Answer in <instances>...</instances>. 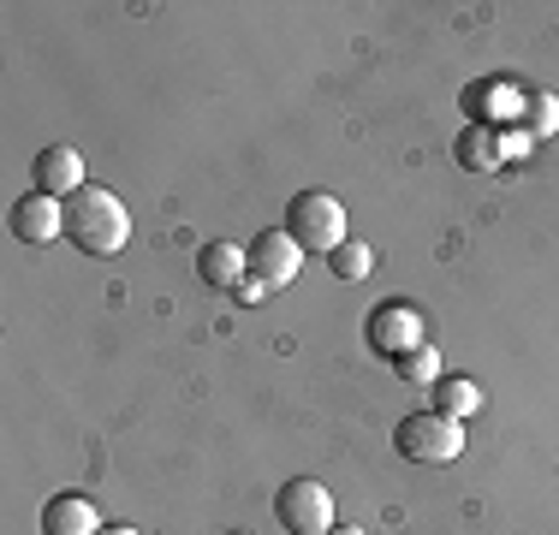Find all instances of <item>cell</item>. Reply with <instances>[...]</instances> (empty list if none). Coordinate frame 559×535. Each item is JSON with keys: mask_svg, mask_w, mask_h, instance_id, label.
Listing matches in <instances>:
<instances>
[{"mask_svg": "<svg viewBox=\"0 0 559 535\" xmlns=\"http://www.w3.org/2000/svg\"><path fill=\"white\" fill-rule=\"evenodd\" d=\"M274 518L286 535H328L334 530V494L316 476H292L286 488L274 494Z\"/></svg>", "mask_w": 559, "mask_h": 535, "instance_id": "277c9868", "label": "cell"}, {"mask_svg": "<svg viewBox=\"0 0 559 535\" xmlns=\"http://www.w3.org/2000/svg\"><path fill=\"white\" fill-rule=\"evenodd\" d=\"M66 238L84 257H119L131 245V209L108 185H84L78 197H66Z\"/></svg>", "mask_w": 559, "mask_h": 535, "instance_id": "6da1fadb", "label": "cell"}, {"mask_svg": "<svg viewBox=\"0 0 559 535\" xmlns=\"http://www.w3.org/2000/svg\"><path fill=\"white\" fill-rule=\"evenodd\" d=\"M102 535H143V530H131V524H108Z\"/></svg>", "mask_w": 559, "mask_h": 535, "instance_id": "ac0fdd59", "label": "cell"}, {"mask_svg": "<svg viewBox=\"0 0 559 535\" xmlns=\"http://www.w3.org/2000/svg\"><path fill=\"white\" fill-rule=\"evenodd\" d=\"M328 268H334V280H369L376 274V250H369L364 238H345L334 257H328Z\"/></svg>", "mask_w": 559, "mask_h": 535, "instance_id": "5bb4252c", "label": "cell"}, {"mask_svg": "<svg viewBox=\"0 0 559 535\" xmlns=\"http://www.w3.org/2000/svg\"><path fill=\"white\" fill-rule=\"evenodd\" d=\"M286 233L304 257H334L345 245V203L328 191H298L286 203Z\"/></svg>", "mask_w": 559, "mask_h": 535, "instance_id": "7a4b0ae2", "label": "cell"}, {"mask_svg": "<svg viewBox=\"0 0 559 535\" xmlns=\"http://www.w3.org/2000/svg\"><path fill=\"white\" fill-rule=\"evenodd\" d=\"M364 340H369V352H381L388 364H399L405 352H417L423 345V316H417V304H405V298H388V304H376L364 321Z\"/></svg>", "mask_w": 559, "mask_h": 535, "instance_id": "5b68a950", "label": "cell"}, {"mask_svg": "<svg viewBox=\"0 0 559 535\" xmlns=\"http://www.w3.org/2000/svg\"><path fill=\"white\" fill-rule=\"evenodd\" d=\"M233 298H238V304H262V298H269V286H257V280H245V286H238Z\"/></svg>", "mask_w": 559, "mask_h": 535, "instance_id": "2e32d148", "label": "cell"}, {"mask_svg": "<svg viewBox=\"0 0 559 535\" xmlns=\"http://www.w3.org/2000/svg\"><path fill=\"white\" fill-rule=\"evenodd\" d=\"M429 393H435L429 411H441V417H452V423H464V417H476V411H483V387H476L471 374H441Z\"/></svg>", "mask_w": 559, "mask_h": 535, "instance_id": "7c38bea8", "label": "cell"}, {"mask_svg": "<svg viewBox=\"0 0 559 535\" xmlns=\"http://www.w3.org/2000/svg\"><path fill=\"white\" fill-rule=\"evenodd\" d=\"M393 369H399V381H411V387H423V393H429V387L441 381V352H435V345L423 340L417 352H405Z\"/></svg>", "mask_w": 559, "mask_h": 535, "instance_id": "4fadbf2b", "label": "cell"}, {"mask_svg": "<svg viewBox=\"0 0 559 535\" xmlns=\"http://www.w3.org/2000/svg\"><path fill=\"white\" fill-rule=\"evenodd\" d=\"M31 191H43V197H60V203H66V197H78V191H84V155H78L72 150V143H55V150H43V155H36V167H31Z\"/></svg>", "mask_w": 559, "mask_h": 535, "instance_id": "ba28073f", "label": "cell"}, {"mask_svg": "<svg viewBox=\"0 0 559 535\" xmlns=\"http://www.w3.org/2000/svg\"><path fill=\"white\" fill-rule=\"evenodd\" d=\"M393 452L411 464H452L464 452V423L441 417V411H417L393 428Z\"/></svg>", "mask_w": 559, "mask_h": 535, "instance_id": "3957f363", "label": "cell"}, {"mask_svg": "<svg viewBox=\"0 0 559 535\" xmlns=\"http://www.w3.org/2000/svg\"><path fill=\"white\" fill-rule=\"evenodd\" d=\"M102 530L108 524H102L90 494H55V500L43 506V535H102Z\"/></svg>", "mask_w": 559, "mask_h": 535, "instance_id": "30bf717a", "label": "cell"}, {"mask_svg": "<svg viewBox=\"0 0 559 535\" xmlns=\"http://www.w3.org/2000/svg\"><path fill=\"white\" fill-rule=\"evenodd\" d=\"M452 155H459V167L471 173H495L506 150H500V126H488V119H476V126L459 131V143H452Z\"/></svg>", "mask_w": 559, "mask_h": 535, "instance_id": "8fae6325", "label": "cell"}, {"mask_svg": "<svg viewBox=\"0 0 559 535\" xmlns=\"http://www.w3.org/2000/svg\"><path fill=\"white\" fill-rule=\"evenodd\" d=\"M12 238L31 245V250L66 238V203L60 197H43V191H24L19 203H12Z\"/></svg>", "mask_w": 559, "mask_h": 535, "instance_id": "52a82bcc", "label": "cell"}, {"mask_svg": "<svg viewBox=\"0 0 559 535\" xmlns=\"http://www.w3.org/2000/svg\"><path fill=\"white\" fill-rule=\"evenodd\" d=\"M524 131L530 138H554L559 131V102L554 96H530L524 102Z\"/></svg>", "mask_w": 559, "mask_h": 535, "instance_id": "9a60e30c", "label": "cell"}, {"mask_svg": "<svg viewBox=\"0 0 559 535\" xmlns=\"http://www.w3.org/2000/svg\"><path fill=\"white\" fill-rule=\"evenodd\" d=\"M245 262H250V280H257V286L280 292V286H292V280H298L304 250L292 245V233H286V226H262V233L245 245Z\"/></svg>", "mask_w": 559, "mask_h": 535, "instance_id": "8992f818", "label": "cell"}, {"mask_svg": "<svg viewBox=\"0 0 559 535\" xmlns=\"http://www.w3.org/2000/svg\"><path fill=\"white\" fill-rule=\"evenodd\" d=\"M226 535H250V530H226Z\"/></svg>", "mask_w": 559, "mask_h": 535, "instance_id": "d6986e66", "label": "cell"}, {"mask_svg": "<svg viewBox=\"0 0 559 535\" xmlns=\"http://www.w3.org/2000/svg\"><path fill=\"white\" fill-rule=\"evenodd\" d=\"M328 535H369V530H357V524H334Z\"/></svg>", "mask_w": 559, "mask_h": 535, "instance_id": "e0dca14e", "label": "cell"}, {"mask_svg": "<svg viewBox=\"0 0 559 535\" xmlns=\"http://www.w3.org/2000/svg\"><path fill=\"white\" fill-rule=\"evenodd\" d=\"M197 280H203L209 292H226V298H233V292L250 280L245 245H226V238H215V245H203V250H197Z\"/></svg>", "mask_w": 559, "mask_h": 535, "instance_id": "9c48e42d", "label": "cell"}]
</instances>
